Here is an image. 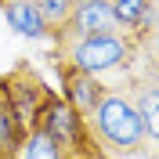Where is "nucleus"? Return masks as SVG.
I'll use <instances>...</instances> for the list:
<instances>
[{
  "mask_svg": "<svg viewBox=\"0 0 159 159\" xmlns=\"http://www.w3.org/2000/svg\"><path fill=\"white\" fill-rule=\"evenodd\" d=\"M94 141L101 145V152L109 159H141L148 156V141H145V127L141 116L130 101L127 87H109L105 98L98 101L94 116L87 119Z\"/></svg>",
  "mask_w": 159,
  "mask_h": 159,
  "instance_id": "1",
  "label": "nucleus"
},
{
  "mask_svg": "<svg viewBox=\"0 0 159 159\" xmlns=\"http://www.w3.org/2000/svg\"><path fill=\"white\" fill-rule=\"evenodd\" d=\"M141 43L130 33L116 29V33H94V36H76L69 43H61L54 54L76 65V69L90 72V76H109V72H123L127 76L134 65L141 61Z\"/></svg>",
  "mask_w": 159,
  "mask_h": 159,
  "instance_id": "2",
  "label": "nucleus"
},
{
  "mask_svg": "<svg viewBox=\"0 0 159 159\" xmlns=\"http://www.w3.org/2000/svg\"><path fill=\"white\" fill-rule=\"evenodd\" d=\"M29 127L51 134V138L61 141L69 152H76V148H83V145H90V141H94V134H90V127H87V119L80 116V112L72 109L65 98H61L58 90H51L47 98H43V105L36 109V116H33Z\"/></svg>",
  "mask_w": 159,
  "mask_h": 159,
  "instance_id": "3",
  "label": "nucleus"
},
{
  "mask_svg": "<svg viewBox=\"0 0 159 159\" xmlns=\"http://www.w3.org/2000/svg\"><path fill=\"white\" fill-rule=\"evenodd\" d=\"M145 65H134L127 72V94L134 101V109L141 116L145 127V141L148 148H159V65H152L148 58H141Z\"/></svg>",
  "mask_w": 159,
  "mask_h": 159,
  "instance_id": "4",
  "label": "nucleus"
},
{
  "mask_svg": "<svg viewBox=\"0 0 159 159\" xmlns=\"http://www.w3.org/2000/svg\"><path fill=\"white\" fill-rule=\"evenodd\" d=\"M51 61H54V72H58V83H61L58 94L69 101L83 119H90V116H94V109H98V101L105 98L109 83H101V76H90V72L69 65L61 54H51Z\"/></svg>",
  "mask_w": 159,
  "mask_h": 159,
  "instance_id": "5",
  "label": "nucleus"
},
{
  "mask_svg": "<svg viewBox=\"0 0 159 159\" xmlns=\"http://www.w3.org/2000/svg\"><path fill=\"white\" fill-rule=\"evenodd\" d=\"M4 87H7V94H11V101H15L18 116L25 119V127L33 123V116H36V109L43 105V98L54 90V87H47V83L40 80V72H33L29 61H18V65L4 76Z\"/></svg>",
  "mask_w": 159,
  "mask_h": 159,
  "instance_id": "6",
  "label": "nucleus"
},
{
  "mask_svg": "<svg viewBox=\"0 0 159 159\" xmlns=\"http://www.w3.org/2000/svg\"><path fill=\"white\" fill-rule=\"evenodd\" d=\"M109 7H112L116 25L145 47V40L159 25V0H109Z\"/></svg>",
  "mask_w": 159,
  "mask_h": 159,
  "instance_id": "7",
  "label": "nucleus"
},
{
  "mask_svg": "<svg viewBox=\"0 0 159 159\" xmlns=\"http://www.w3.org/2000/svg\"><path fill=\"white\" fill-rule=\"evenodd\" d=\"M0 11H4V22H7L18 36H25V40H51V25L36 11L33 0H4Z\"/></svg>",
  "mask_w": 159,
  "mask_h": 159,
  "instance_id": "8",
  "label": "nucleus"
},
{
  "mask_svg": "<svg viewBox=\"0 0 159 159\" xmlns=\"http://www.w3.org/2000/svg\"><path fill=\"white\" fill-rule=\"evenodd\" d=\"M25 134H29V127L18 116L7 87H4V76H0V159H15V152H18Z\"/></svg>",
  "mask_w": 159,
  "mask_h": 159,
  "instance_id": "9",
  "label": "nucleus"
},
{
  "mask_svg": "<svg viewBox=\"0 0 159 159\" xmlns=\"http://www.w3.org/2000/svg\"><path fill=\"white\" fill-rule=\"evenodd\" d=\"M15 159H69V148L61 141H54L51 134L29 127V134L22 138L18 152H15Z\"/></svg>",
  "mask_w": 159,
  "mask_h": 159,
  "instance_id": "10",
  "label": "nucleus"
},
{
  "mask_svg": "<svg viewBox=\"0 0 159 159\" xmlns=\"http://www.w3.org/2000/svg\"><path fill=\"white\" fill-rule=\"evenodd\" d=\"M36 4V11L47 18V25H51V33L58 29L61 22L69 18V11H72V0H33Z\"/></svg>",
  "mask_w": 159,
  "mask_h": 159,
  "instance_id": "11",
  "label": "nucleus"
},
{
  "mask_svg": "<svg viewBox=\"0 0 159 159\" xmlns=\"http://www.w3.org/2000/svg\"><path fill=\"white\" fill-rule=\"evenodd\" d=\"M69 159H109V156L101 152V145H98V141H90V145H83V148L69 152Z\"/></svg>",
  "mask_w": 159,
  "mask_h": 159,
  "instance_id": "12",
  "label": "nucleus"
},
{
  "mask_svg": "<svg viewBox=\"0 0 159 159\" xmlns=\"http://www.w3.org/2000/svg\"><path fill=\"white\" fill-rule=\"evenodd\" d=\"M141 54H148V61H152V65H159V25L152 29V36L145 40V51H141Z\"/></svg>",
  "mask_w": 159,
  "mask_h": 159,
  "instance_id": "13",
  "label": "nucleus"
},
{
  "mask_svg": "<svg viewBox=\"0 0 159 159\" xmlns=\"http://www.w3.org/2000/svg\"><path fill=\"white\" fill-rule=\"evenodd\" d=\"M148 159H159V148H152V152H148Z\"/></svg>",
  "mask_w": 159,
  "mask_h": 159,
  "instance_id": "14",
  "label": "nucleus"
},
{
  "mask_svg": "<svg viewBox=\"0 0 159 159\" xmlns=\"http://www.w3.org/2000/svg\"><path fill=\"white\" fill-rule=\"evenodd\" d=\"M72 4H80V0H72Z\"/></svg>",
  "mask_w": 159,
  "mask_h": 159,
  "instance_id": "15",
  "label": "nucleus"
}]
</instances>
